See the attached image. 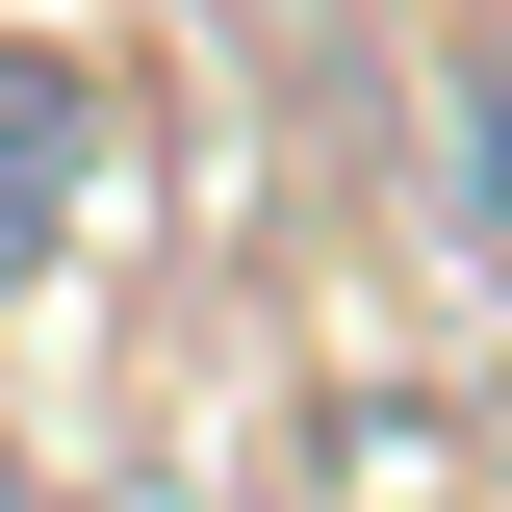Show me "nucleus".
I'll use <instances>...</instances> for the list:
<instances>
[{"label": "nucleus", "instance_id": "nucleus-1", "mask_svg": "<svg viewBox=\"0 0 512 512\" xmlns=\"http://www.w3.org/2000/svg\"><path fill=\"white\" fill-rule=\"evenodd\" d=\"M77 205H103V103H77L52 52H0V282H52Z\"/></svg>", "mask_w": 512, "mask_h": 512}, {"label": "nucleus", "instance_id": "nucleus-2", "mask_svg": "<svg viewBox=\"0 0 512 512\" xmlns=\"http://www.w3.org/2000/svg\"><path fill=\"white\" fill-rule=\"evenodd\" d=\"M436 205H461V256L512 282V52H461V77H436Z\"/></svg>", "mask_w": 512, "mask_h": 512}, {"label": "nucleus", "instance_id": "nucleus-3", "mask_svg": "<svg viewBox=\"0 0 512 512\" xmlns=\"http://www.w3.org/2000/svg\"><path fill=\"white\" fill-rule=\"evenodd\" d=\"M0 512H52V487H26V461H0Z\"/></svg>", "mask_w": 512, "mask_h": 512}]
</instances>
